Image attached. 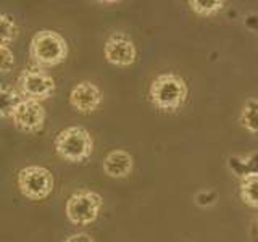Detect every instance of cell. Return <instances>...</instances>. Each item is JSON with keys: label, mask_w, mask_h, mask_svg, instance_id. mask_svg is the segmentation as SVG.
Returning a JSON list of instances; mask_svg holds the SVG:
<instances>
[{"label": "cell", "mask_w": 258, "mask_h": 242, "mask_svg": "<svg viewBox=\"0 0 258 242\" xmlns=\"http://www.w3.org/2000/svg\"><path fill=\"white\" fill-rule=\"evenodd\" d=\"M68 56V42L52 29L37 31L29 44V58L34 68L44 70L63 63Z\"/></svg>", "instance_id": "obj_1"}, {"label": "cell", "mask_w": 258, "mask_h": 242, "mask_svg": "<svg viewBox=\"0 0 258 242\" xmlns=\"http://www.w3.org/2000/svg\"><path fill=\"white\" fill-rule=\"evenodd\" d=\"M187 94L189 89L185 81L174 73L158 75L149 87L150 102L161 111L179 110L187 99Z\"/></svg>", "instance_id": "obj_2"}, {"label": "cell", "mask_w": 258, "mask_h": 242, "mask_svg": "<svg viewBox=\"0 0 258 242\" xmlns=\"http://www.w3.org/2000/svg\"><path fill=\"white\" fill-rule=\"evenodd\" d=\"M53 147L60 158L70 163H83L92 155L94 141L87 129L81 126H68L55 136Z\"/></svg>", "instance_id": "obj_3"}, {"label": "cell", "mask_w": 258, "mask_h": 242, "mask_svg": "<svg viewBox=\"0 0 258 242\" xmlns=\"http://www.w3.org/2000/svg\"><path fill=\"white\" fill-rule=\"evenodd\" d=\"M16 184L21 192L23 197L28 200H44L52 194L55 188V179L50 169L44 166L31 165L20 169L18 177H16Z\"/></svg>", "instance_id": "obj_4"}, {"label": "cell", "mask_w": 258, "mask_h": 242, "mask_svg": "<svg viewBox=\"0 0 258 242\" xmlns=\"http://www.w3.org/2000/svg\"><path fill=\"white\" fill-rule=\"evenodd\" d=\"M102 205L103 200L100 194L94 191H78L67 200L64 213L73 224L86 226L97 220Z\"/></svg>", "instance_id": "obj_5"}, {"label": "cell", "mask_w": 258, "mask_h": 242, "mask_svg": "<svg viewBox=\"0 0 258 242\" xmlns=\"http://www.w3.org/2000/svg\"><path fill=\"white\" fill-rule=\"evenodd\" d=\"M16 87H18V92L23 95V99L40 102L52 97L55 92V79L39 68L23 70L18 76V81H16Z\"/></svg>", "instance_id": "obj_6"}, {"label": "cell", "mask_w": 258, "mask_h": 242, "mask_svg": "<svg viewBox=\"0 0 258 242\" xmlns=\"http://www.w3.org/2000/svg\"><path fill=\"white\" fill-rule=\"evenodd\" d=\"M12 119L15 128L20 129L21 133H39L42 131L45 123V108L40 102L24 99L13 111Z\"/></svg>", "instance_id": "obj_7"}, {"label": "cell", "mask_w": 258, "mask_h": 242, "mask_svg": "<svg viewBox=\"0 0 258 242\" xmlns=\"http://www.w3.org/2000/svg\"><path fill=\"white\" fill-rule=\"evenodd\" d=\"M105 60L115 67H129L137 58L136 45L124 32H115L111 34L103 47Z\"/></svg>", "instance_id": "obj_8"}, {"label": "cell", "mask_w": 258, "mask_h": 242, "mask_svg": "<svg viewBox=\"0 0 258 242\" xmlns=\"http://www.w3.org/2000/svg\"><path fill=\"white\" fill-rule=\"evenodd\" d=\"M68 99L73 108L86 115V113H92L100 107L102 92L91 81H81L71 89Z\"/></svg>", "instance_id": "obj_9"}, {"label": "cell", "mask_w": 258, "mask_h": 242, "mask_svg": "<svg viewBox=\"0 0 258 242\" xmlns=\"http://www.w3.org/2000/svg\"><path fill=\"white\" fill-rule=\"evenodd\" d=\"M133 166H134L133 155L121 149L110 150L103 158V173L108 177H115V179L129 176V173L133 171Z\"/></svg>", "instance_id": "obj_10"}, {"label": "cell", "mask_w": 258, "mask_h": 242, "mask_svg": "<svg viewBox=\"0 0 258 242\" xmlns=\"http://www.w3.org/2000/svg\"><path fill=\"white\" fill-rule=\"evenodd\" d=\"M23 95L8 84H2L0 87V115L2 118H12L13 111L18 108V105L23 102Z\"/></svg>", "instance_id": "obj_11"}, {"label": "cell", "mask_w": 258, "mask_h": 242, "mask_svg": "<svg viewBox=\"0 0 258 242\" xmlns=\"http://www.w3.org/2000/svg\"><path fill=\"white\" fill-rule=\"evenodd\" d=\"M229 168L234 174H237L240 179L250 174H258V153H250L244 157H231Z\"/></svg>", "instance_id": "obj_12"}, {"label": "cell", "mask_w": 258, "mask_h": 242, "mask_svg": "<svg viewBox=\"0 0 258 242\" xmlns=\"http://www.w3.org/2000/svg\"><path fill=\"white\" fill-rule=\"evenodd\" d=\"M240 199L245 205L258 210V174H250L240 179Z\"/></svg>", "instance_id": "obj_13"}, {"label": "cell", "mask_w": 258, "mask_h": 242, "mask_svg": "<svg viewBox=\"0 0 258 242\" xmlns=\"http://www.w3.org/2000/svg\"><path fill=\"white\" fill-rule=\"evenodd\" d=\"M240 123L247 131L258 134V99H248L242 107Z\"/></svg>", "instance_id": "obj_14"}, {"label": "cell", "mask_w": 258, "mask_h": 242, "mask_svg": "<svg viewBox=\"0 0 258 242\" xmlns=\"http://www.w3.org/2000/svg\"><path fill=\"white\" fill-rule=\"evenodd\" d=\"M18 37V26L12 15H0V47H8Z\"/></svg>", "instance_id": "obj_15"}, {"label": "cell", "mask_w": 258, "mask_h": 242, "mask_svg": "<svg viewBox=\"0 0 258 242\" xmlns=\"http://www.w3.org/2000/svg\"><path fill=\"white\" fill-rule=\"evenodd\" d=\"M189 7L192 8L194 13H197L200 16H212L218 12L223 10L224 2L221 0H210V2H199V0H190Z\"/></svg>", "instance_id": "obj_16"}, {"label": "cell", "mask_w": 258, "mask_h": 242, "mask_svg": "<svg viewBox=\"0 0 258 242\" xmlns=\"http://www.w3.org/2000/svg\"><path fill=\"white\" fill-rule=\"evenodd\" d=\"M0 55H2V60H0V71L2 75L10 73L15 67V55L10 50V47H0Z\"/></svg>", "instance_id": "obj_17"}, {"label": "cell", "mask_w": 258, "mask_h": 242, "mask_svg": "<svg viewBox=\"0 0 258 242\" xmlns=\"http://www.w3.org/2000/svg\"><path fill=\"white\" fill-rule=\"evenodd\" d=\"M64 242H94L91 236H87L84 232H79V234H73L68 239H64Z\"/></svg>", "instance_id": "obj_18"}, {"label": "cell", "mask_w": 258, "mask_h": 242, "mask_svg": "<svg viewBox=\"0 0 258 242\" xmlns=\"http://www.w3.org/2000/svg\"><path fill=\"white\" fill-rule=\"evenodd\" d=\"M255 229L258 231V218H256V221H255Z\"/></svg>", "instance_id": "obj_19"}]
</instances>
